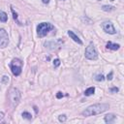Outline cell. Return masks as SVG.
<instances>
[{
	"mask_svg": "<svg viewBox=\"0 0 124 124\" xmlns=\"http://www.w3.org/2000/svg\"><path fill=\"white\" fill-rule=\"evenodd\" d=\"M109 108V105L106 103H99V104H94L89 107H87L81 114L83 116H92V115H97L100 113H103L104 111L108 110Z\"/></svg>",
	"mask_w": 124,
	"mask_h": 124,
	"instance_id": "cell-1",
	"label": "cell"
},
{
	"mask_svg": "<svg viewBox=\"0 0 124 124\" xmlns=\"http://www.w3.org/2000/svg\"><path fill=\"white\" fill-rule=\"evenodd\" d=\"M54 29V26L49 22H41L37 26V34L40 38H43L48 34L50 30Z\"/></svg>",
	"mask_w": 124,
	"mask_h": 124,
	"instance_id": "cell-2",
	"label": "cell"
},
{
	"mask_svg": "<svg viewBox=\"0 0 124 124\" xmlns=\"http://www.w3.org/2000/svg\"><path fill=\"white\" fill-rule=\"evenodd\" d=\"M8 97H9V100H10V103L12 104V106L16 107L20 101V92L17 88L12 87V88H10V90L8 92Z\"/></svg>",
	"mask_w": 124,
	"mask_h": 124,
	"instance_id": "cell-3",
	"label": "cell"
},
{
	"mask_svg": "<svg viewBox=\"0 0 124 124\" xmlns=\"http://www.w3.org/2000/svg\"><path fill=\"white\" fill-rule=\"evenodd\" d=\"M10 67H11V71H12L13 75L16 76V77H17V76H19L21 74L22 62L18 58H14L12 60V62L10 63Z\"/></svg>",
	"mask_w": 124,
	"mask_h": 124,
	"instance_id": "cell-4",
	"label": "cell"
},
{
	"mask_svg": "<svg viewBox=\"0 0 124 124\" xmlns=\"http://www.w3.org/2000/svg\"><path fill=\"white\" fill-rule=\"evenodd\" d=\"M84 54H85V57L89 60H97L98 59V51L92 42L88 45V46H86Z\"/></svg>",
	"mask_w": 124,
	"mask_h": 124,
	"instance_id": "cell-5",
	"label": "cell"
},
{
	"mask_svg": "<svg viewBox=\"0 0 124 124\" xmlns=\"http://www.w3.org/2000/svg\"><path fill=\"white\" fill-rule=\"evenodd\" d=\"M9 44V35L4 28H0V47L4 48Z\"/></svg>",
	"mask_w": 124,
	"mask_h": 124,
	"instance_id": "cell-6",
	"label": "cell"
},
{
	"mask_svg": "<svg viewBox=\"0 0 124 124\" xmlns=\"http://www.w3.org/2000/svg\"><path fill=\"white\" fill-rule=\"evenodd\" d=\"M102 27L104 29V31L106 33H108V34H115L116 33V30L113 26V24L110 22V21H105L102 23Z\"/></svg>",
	"mask_w": 124,
	"mask_h": 124,
	"instance_id": "cell-7",
	"label": "cell"
},
{
	"mask_svg": "<svg viewBox=\"0 0 124 124\" xmlns=\"http://www.w3.org/2000/svg\"><path fill=\"white\" fill-rule=\"evenodd\" d=\"M44 45H45V46H46V48H48V49H55L56 46H59L58 42H54V41H47V42H46Z\"/></svg>",
	"mask_w": 124,
	"mask_h": 124,
	"instance_id": "cell-8",
	"label": "cell"
},
{
	"mask_svg": "<svg viewBox=\"0 0 124 124\" xmlns=\"http://www.w3.org/2000/svg\"><path fill=\"white\" fill-rule=\"evenodd\" d=\"M68 35L70 36V38H71V39H72L74 42L78 43V45H82V42H81V40H80V39H79V38H78V36H77V35H76V34H75L73 31L69 30V31H68Z\"/></svg>",
	"mask_w": 124,
	"mask_h": 124,
	"instance_id": "cell-9",
	"label": "cell"
},
{
	"mask_svg": "<svg viewBox=\"0 0 124 124\" xmlns=\"http://www.w3.org/2000/svg\"><path fill=\"white\" fill-rule=\"evenodd\" d=\"M115 118H116V115L115 114H113V113H108V114H107V115H105V117H104V120H105V122L106 123H112L114 120H115Z\"/></svg>",
	"mask_w": 124,
	"mask_h": 124,
	"instance_id": "cell-10",
	"label": "cell"
},
{
	"mask_svg": "<svg viewBox=\"0 0 124 124\" xmlns=\"http://www.w3.org/2000/svg\"><path fill=\"white\" fill-rule=\"evenodd\" d=\"M106 46H107V48H108V49L117 50V49H119L120 45H119V44H113V43H111V42H108Z\"/></svg>",
	"mask_w": 124,
	"mask_h": 124,
	"instance_id": "cell-11",
	"label": "cell"
},
{
	"mask_svg": "<svg viewBox=\"0 0 124 124\" xmlns=\"http://www.w3.org/2000/svg\"><path fill=\"white\" fill-rule=\"evenodd\" d=\"M95 92V87L94 86H91V87H88L85 91H84V95L85 96H90V95H93Z\"/></svg>",
	"mask_w": 124,
	"mask_h": 124,
	"instance_id": "cell-12",
	"label": "cell"
},
{
	"mask_svg": "<svg viewBox=\"0 0 124 124\" xmlns=\"http://www.w3.org/2000/svg\"><path fill=\"white\" fill-rule=\"evenodd\" d=\"M8 20V16L5 12L3 11H0V21L1 22H7Z\"/></svg>",
	"mask_w": 124,
	"mask_h": 124,
	"instance_id": "cell-13",
	"label": "cell"
},
{
	"mask_svg": "<svg viewBox=\"0 0 124 124\" xmlns=\"http://www.w3.org/2000/svg\"><path fill=\"white\" fill-rule=\"evenodd\" d=\"M11 12H12V14H13V18L16 21V23L18 24V25H21V23H20V21L17 19V17H18V16H17V14L15 12V10L13 9V7H11Z\"/></svg>",
	"mask_w": 124,
	"mask_h": 124,
	"instance_id": "cell-14",
	"label": "cell"
},
{
	"mask_svg": "<svg viewBox=\"0 0 124 124\" xmlns=\"http://www.w3.org/2000/svg\"><path fill=\"white\" fill-rule=\"evenodd\" d=\"M115 8L113 7V6H108V5H104V6H102V10L103 11H105V12H111V11H113Z\"/></svg>",
	"mask_w": 124,
	"mask_h": 124,
	"instance_id": "cell-15",
	"label": "cell"
},
{
	"mask_svg": "<svg viewBox=\"0 0 124 124\" xmlns=\"http://www.w3.org/2000/svg\"><path fill=\"white\" fill-rule=\"evenodd\" d=\"M94 78H95L96 81H104V80H105V77H104L102 74H98V75H96Z\"/></svg>",
	"mask_w": 124,
	"mask_h": 124,
	"instance_id": "cell-16",
	"label": "cell"
},
{
	"mask_svg": "<svg viewBox=\"0 0 124 124\" xmlns=\"http://www.w3.org/2000/svg\"><path fill=\"white\" fill-rule=\"evenodd\" d=\"M21 115H22V117H23V118L28 119V120H31V118H32L31 113H29V112H27V111H23V112L21 113Z\"/></svg>",
	"mask_w": 124,
	"mask_h": 124,
	"instance_id": "cell-17",
	"label": "cell"
},
{
	"mask_svg": "<svg viewBox=\"0 0 124 124\" xmlns=\"http://www.w3.org/2000/svg\"><path fill=\"white\" fill-rule=\"evenodd\" d=\"M8 81H9V77H8V76H3L2 78H1V82H2L3 84H7Z\"/></svg>",
	"mask_w": 124,
	"mask_h": 124,
	"instance_id": "cell-18",
	"label": "cell"
},
{
	"mask_svg": "<svg viewBox=\"0 0 124 124\" xmlns=\"http://www.w3.org/2000/svg\"><path fill=\"white\" fill-rule=\"evenodd\" d=\"M59 65H60V59L59 58L54 59L53 60V67L54 68H57V67H59Z\"/></svg>",
	"mask_w": 124,
	"mask_h": 124,
	"instance_id": "cell-19",
	"label": "cell"
},
{
	"mask_svg": "<svg viewBox=\"0 0 124 124\" xmlns=\"http://www.w3.org/2000/svg\"><path fill=\"white\" fill-rule=\"evenodd\" d=\"M58 120H59L60 122H65V121L67 120V116H66L65 114H61V115L58 116Z\"/></svg>",
	"mask_w": 124,
	"mask_h": 124,
	"instance_id": "cell-20",
	"label": "cell"
},
{
	"mask_svg": "<svg viewBox=\"0 0 124 124\" xmlns=\"http://www.w3.org/2000/svg\"><path fill=\"white\" fill-rule=\"evenodd\" d=\"M118 88L117 87H111V88H109V91L111 92V93H116V92H118Z\"/></svg>",
	"mask_w": 124,
	"mask_h": 124,
	"instance_id": "cell-21",
	"label": "cell"
},
{
	"mask_svg": "<svg viewBox=\"0 0 124 124\" xmlns=\"http://www.w3.org/2000/svg\"><path fill=\"white\" fill-rule=\"evenodd\" d=\"M63 96H64V94H63L62 92H60V91L57 92V94H56V98H57V99H61Z\"/></svg>",
	"mask_w": 124,
	"mask_h": 124,
	"instance_id": "cell-22",
	"label": "cell"
},
{
	"mask_svg": "<svg viewBox=\"0 0 124 124\" xmlns=\"http://www.w3.org/2000/svg\"><path fill=\"white\" fill-rule=\"evenodd\" d=\"M112 75H113V73L110 72V73L107 76V79H108V80H111V79H112Z\"/></svg>",
	"mask_w": 124,
	"mask_h": 124,
	"instance_id": "cell-23",
	"label": "cell"
},
{
	"mask_svg": "<svg viewBox=\"0 0 124 124\" xmlns=\"http://www.w3.org/2000/svg\"><path fill=\"white\" fill-rule=\"evenodd\" d=\"M4 118V112L0 111V121H2V119Z\"/></svg>",
	"mask_w": 124,
	"mask_h": 124,
	"instance_id": "cell-24",
	"label": "cell"
},
{
	"mask_svg": "<svg viewBox=\"0 0 124 124\" xmlns=\"http://www.w3.org/2000/svg\"><path fill=\"white\" fill-rule=\"evenodd\" d=\"M42 2H43L44 4H48V3H49V0H42Z\"/></svg>",
	"mask_w": 124,
	"mask_h": 124,
	"instance_id": "cell-25",
	"label": "cell"
},
{
	"mask_svg": "<svg viewBox=\"0 0 124 124\" xmlns=\"http://www.w3.org/2000/svg\"><path fill=\"white\" fill-rule=\"evenodd\" d=\"M34 109H35V111H36V112H38V109H37V108H36V107H34Z\"/></svg>",
	"mask_w": 124,
	"mask_h": 124,
	"instance_id": "cell-26",
	"label": "cell"
},
{
	"mask_svg": "<svg viewBox=\"0 0 124 124\" xmlns=\"http://www.w3.org/2000/svg\"><path fill=\"white\" fill-rule=\"evenodd\" d=\"M109 1H114V0H109Z\"/></svg>",
	"mask_w": 124,
	"mask_h": 124,
	"instance_id": "cell-27",
	"label": "cell"
},
{
	"mask_svg": "<svg viewBox=\"0 0 124 124\" xmlns=\"http://www.w3.org/2000/svg\"><path fill=\"white\" fill-rule=\"evenodd\" d=\"M98 1H101V0H98Z\"/></svg>",
	"mask_w": 124,
	"mask_h": 124,
	"instance_id": "cell-28",
	"label": "cell"
}]
</instances>
